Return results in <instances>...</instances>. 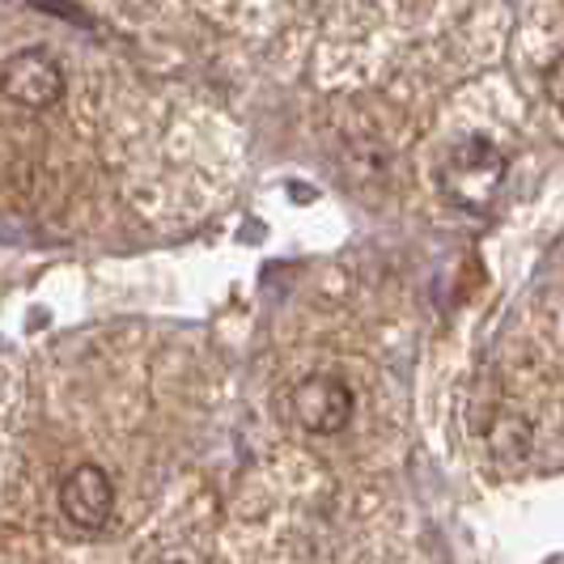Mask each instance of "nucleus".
<instances>
[{
  "label": "nucleus",
  "mask_w": 564,
  "mask_h": 564,
  "mask_svg": "<svg viewBox=\"0 0 564 564\" xmlns=\"http://www.w3.org/2000/svg\"><path fill=\"white\" fill-rule=\"evenodd\" d=\"M4 94H9V102L26 107V111H47L64 98V68L43 47L13 52L4 59Z\"/></svg>",
  "instance_id": "nucleus-3"
},
{
  "label": "nucleus",
  "mask_w": 564,
  "mask_h": 564,
  "mask_svg": "<svg viewBox=\"0 0 564 564\" xmlns=\"http://www.w3.org/2000/svg\"><path fill=\"white\" fill-rule=\"evenodd\" d=\"M59 509L77 531H102L111 522L115 509V484L102 467L82 463L73 467L59 484Z\"/></svg>",
  "instance_id": "nucleus-4"
},
{
  "label": "nucleus",
  "mask_w": 564,
  "mask_h": 564,
  "mask_svg": "<svg viewBox=\"0 0 564 564\" xmlns=\"http://www.w3.org/2000/svg\"><path fill=\"white\" fill-rule=\"evenodd\" d=\"M357 399L352 387L336 373H311L297 391H293V421L314 437H336L352 424Z\"/></svg>",
  "instance_id": "nucleus-2"
},
{
  "label": "nucleus",
  "mask_w": 564,
  "mask_h": 564,
  "mask_svg": "<svg viewBox=\"0 0 564 564\" xmlns=\"http://www.w3.org/2000/svg\"><path fill=\"white\" fill-rule=\"evenodd\" d=\"M543 89H547V98H552V107L564 115V56L552 59V68L543 73Z\"/></svg>",
  "instance_id": "nucleus-5"
},
{
  "label": "nucleus",
  "mask_w": 564,
  "mask_h": 564,
  "mask_svg": "<svg viewBox=\"0 0 564 564\" xmlns=\"http://www.w3.org/2000/svg\"><path fill=\"white\" fill-rule=\"evenodd\" d=\"M501 178H506V158L484 137L458 141L442 162V192L467 213H484L492 196L501 192Z\"/></svg>",
  "instance_id": "nucleus-1"
}]
</instances>
